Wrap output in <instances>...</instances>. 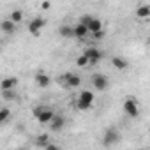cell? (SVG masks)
Instances as JSON below:
<instances>
[{
  "instance_id": "cell-1",
  "label": "cell",
  "mask_w": 150,
  "mask_h": 150,
  "mask_svg": "<svg viewBox=\"0 0 150 150\" xmlns=\"http://www.w3.org/2000/svg\"><path fill=\"white\" fill-rule=\"evenodd\" d=\"M55 111L50 110V108H42V106H37L34 108V117L41 122V124H51V120L55 118Z\"/></svg>"
},
{
  "instance_id": "cell-2",
  "label": "cell",
  "mask_w": 150,
  "mask_h": 150,
  "mask_svg": "<svg viewBox=\"0 0 150 150\" xmlns=\"http://www.w3.org/2000/svg\"><path fill=\"white\" fill-rule=\"evenodd\" d=\"M94 99H96L94 92H90V90H83V92L80 94V97H78V110H81V111L90 110L92 104H94Z\"/></svg>"
},
{
  "instance_id": "cell-3",
  "label": "cell",
  "mask_w": 150,
  "mask_h": 150,
  "mask_svg": "<svg viewBox=\"0 0 150 150\" xmlns=\"http://www.w3.org/2000/svg\"><path fill=\"white\" fill-rule=\"evenodd\" d=\"M118 141H120V132H118V129H117V127H108L106 132H104V136H103V145H104V146H113V145H117Z\"/></svg>"
},
{
  "instance_id": "cell-4",
  "label": "cell",
  "mask_w": 150,
  "mask_h": 150,
  "mask_svg": "<svg viewBox=\"0 0 150 150\" xmlns=\"http://www.w3.org/2000/svg\"><path fill=\"white\" fill-rule=\"evenodd\" d=\"M124 111L131 117V118H136L139 115V108H138V103L134 97H127L124 101Z\"/></svg>"
},
{
  "instance_id": "cell-5",
  "label": "cell",
  "mask_w": 150,
  "mask_h": 150,
  "mask_svg": "<svg viewBox=\"0 0 150 150\" xmlns=\"http://www.w3.org/2000/svg\"><path fill=\"white\" fill-rule=\"evenodd\" d=\"M44 25H46V20H44V18H34V20L28 23V32H30L34 37H37V35L41 34V30L44 28Z\"/></svg>"
},
{
  "instance_id": "cell-6",
  "label": "cell",
  "mask_w": 150,
  "mask_h": 150,
  "mask_svg": "<svg viewBox=\"0 0 150 150\" xmlns=\"http://www.w3.org/2000/svg\"><path fill=\"white\" fill-rule=\"evenodd\" d=\"M92 85H94V88L96 90H99V92H103V90H106L108 88V78L104 76V74H94V76H92Z\"/></svg>"
},
{
  "instance_id": "cell-7",
  "label": "cell",
  "mask_w": 150,
  "mask_h": 150,
  "mask_svg": "<svg viewBox=\"0 0 150 150\" xmlns=\"http://www.w3.org/2000/svg\"><path fill=\"white\" fill-rule=\"evenodd\" d=\"M64 83H65L64 87H67V88H76V87L81 85V78L74 72H67L64 76Z\"/></svg>"
},
{
  "instance_id": "cell-8",
  "label": "cell",
  "mask_w": 150,
  "mask_h": 150,
  "mask_svg": "<svg viewBox=\"0 0 150 150\" xmlns=\"http://www.w3.org/2000/svg\"><path fill=\"white\" fill-rule=\"evenodd\" d=\"M83 55L88 58V62H90V64H97V62L103 58V51H101V50H97V48H94V46L87 48V50L83 51Z\"/></svg>"
},
{
  "instance_id": "cell-9",
  "label": "cell",
  "mask_w": 150,
  "mask_h": 150,
  "mask_svg": "<svg viewBox=\"0 0 150 150\" xmlns=\"http://www.w3.org/2000/svg\"><path fill=\"white\" fill-rule=\"evenodd\" d=\"M64 125H65V118L60 115V113H57L55 115V118L51 120V124H50V129L51 131H55V132H58V131H62L64 129Z\"/></svg>"
},
{
  "instance_id": "cell-10",
  "label": "cell",
  "mask_w": 150,
  "mask_h": 150,
  "mask_svg": "<svg viewBox=\"0 0 150 150\" xmlns=\"http://www.w3.org/2000/svg\"><path fill=\"white\" fill-rule=\"evenodd\" d=\"M18 85V78L16 76H11V78H4L2 83H0V87H2V92L6 90H14V87Z\"/></svg>"
},
{
  "instance_id": "cell-11",
  "label": "cell",
  "mask_w": 150,
  "mask_h": 150,
  "mask_svg": "<svg viewBox=\"0 0 150 150\" xmlns=\"http://www.w3.org/2000/svg\"><path fill=\"white\" fill-rule=\"evenodd\" d=\"M50 83H51V80H50L48 74H44V72H37L35 74V85L37 87L46 88V87H50Z\"/></svg>"
},
{
  "instance_id": "cell-12",
  "label": "cell",
  "mask_w": 150,
  "mask_h": 150,
  "mask_svg": "<svg viewBox=\"0 0 150 150\" xmlns=\"http://www.w3.org/2000/svg\"><path fill=\"white\" fill-rule=\"evenodd\" d=\"M0 28H2L4 34H13L16 30V23L13 20H4L2 23H0Z\"/></svg>"
},
{
  "instance_id": "cell-13",
  "label": "cell",
  "mask_w": 150,
  "mask_h": 150,
  "mask_svg": "<svg viewBox=\"0 0 150 150\" xmlns=\"http://www.w3.org/2000/svg\"><path fill=\"white\" fill-rule=\"evenodd\" d=\"M87 34H88V28H87L85 25L78 23L76 27H74V37H78V39H85V37H87Z\"/></svg>"
},
{
  "instance_id": "cell-14",
  "label": "cell",
  "mask_w": 150,
  "mask_h": 150,
  "mask_svg": "<svg viewBox=\"0 0 150 150\" xmlns=\"http://www.w3.org/2000/svg\"><path fill=\"white\" fill-rule=\"evenodd\" d=\"M111 64H113V67L115 69H118V71H124V69H127V60H124L122 57H113L111 58Z\"/></svg>"
},
{
  "instance_id": "cell-15",
  "label": "cell",
  "mask_w": 150,
  "mask_h": 150,
  "mask_svg": "<svg viewBox=\"0 0 150 150\" xmlns=\"http://www.w3.org/2000/svg\"><path fill=\"white\" fill-rule=\"evenodd\" d=\"M88 32H92V34L103 32V21H101L99 18H94V20H92V23L88 25Z\"/></svg>"
},
{
  "instance_id": "cell-16",
  "label": "cell",
  "mask_w": 150,
  "mask_h": 150,
  "mask_svg": "<svg viewBox=\"0 0 150 150\" xmlns=\"http://www.w3.org/2000/svg\"><path fill=\"white\" fill-rule=\"evenodd\" d=\"M58 34H60L62 37H67V39H71V37H74V27L62 25V27L58 28Z\"/></svg>"
},
{
  "instance_id": "cell-17",
  "label": "cell",
  "mask_w": 150,
  "mask_h": 150,
  "mask_svg": "<svg viewBox=\"0 0 150 150\" xmlns=\"http://www.w3.org/2000/svg\"><path fill=\"white\" fill-rule=\"evenodd\" d=\"M136 16L138 18H148L150 16V6H139L136 9Z\"/></svg>"
},
{
  "instance_id": "cell-18",
  "label": "cell",
  "mask_w": 150,
  "mask_h": 150,
  "mask_svg": "<svg viewBox=\"0 0 150 150\" xmlns=\"http://www.w3.org/2000/svg\"><path fill=\"white\" fill-rule=\"evenodd\" d=\"M35 145L46 148V146L50 145V136H48V134H41V136H37V138H35Z\"/></svg>"
},
{
  "instance_id": "cell-19",
  "label": "cell",
  "mask_w": 150,
  "mask_h": 150,
  "mask_svg": "<svg viewBox=\"0 0 150 150\" xmlns=\"http://www.w3.org/2000/svg\"><path fill=\"white\" fill-rule=\"evenodd\" d=\"M11 117V110L9 108H2L0 110V124H6Z\"/></svg>"
},
{
  "instance_id": "cell-20",
  "label": "cell",
  "mask_w": 150,
  "mask_h": 150,
  "mask_svg": "<svg viewBox=\"0 0 150 150\" xmlns=\"http://www.w3.org/2000/svg\"><path fill=\"white\" fill-rule=\"evenodd\" d=\"M9 20H13L14 23H20V21L23 20V13L16 9V11H13V13H11V18H9Z\"/></svg>"
},
{
  "instance_id": "cell-21",
  "label": "cell",
  "mask_w": 150,
  "mask_h": 150,
  "mask_svg": "<svg viewBox=\"0 0 150 150\" xmlns=\"http://www.w3.org/2000/svg\"><path fill=\"white\" fill-rule=\"evenodd\" d=\"M2 97H4L6 101H14V99H18V96H16L14 90H6V92H2Z\"/></svg>"
},
{
  "instance_id": "cell-22",
  "label": "cell",
  "mask_w": 150,
  "mask_h": 150,
  "mask_svg": "<svg viewBox=\"0 0 150 150\" xmlns=\"http://www.w3.org/2000/svg\"><path fill=\"white\" fill-rule=\"evenodd\" d=\"M88 64H90V62H88V58H87L85 55H81V57L76 58V65H78V67H87Z\"/></svg>"
},
{
  "instance_id": "cell-23",
  "label": "cell",
  "mask_w": 150,
  "mask_h": 150,
  "mask_svg": "<svg viewBox=\"0 0 150 150\" xmlns=\"http://www.w3.org/2000/svg\"><path fill=\"white\" fill-rule=\"evenodd\" d=\"M92 20H94V18H92L90 14H85V16H81V18H80V23H81V25H85V27L88 28V25L92 23Z\"/></svg>"
},
{
  "instance_id": "cell-24",
  "label": "cell",
  "mask_w": 150,
  "mask_h": 150,
  "mask_svg": "<svg viewBox=\"0 0 150 150\" xmlns=\"http://www.w3.org/2000/svg\"><path fill=\"white\" fill-rule=\"evenodd\" d=\"M50 7H51V4H50V2H42V4H41V9H42V11H48Z\"/></svg>"
},
{
  "instance_id": "cell-25",
  "label": "cell",
  "mask_w": 150,
  "mask_h": 150,
  "mask_svg": "<svg viewBox=\"0 0 150 150\" xmlns=\"http://www.w3.org/2000/svg\"><path fill=\"white\" fill-rule=\"evenodd\" d=\"M46 150H60V146H58V145H53V143H50V145L46 146Z\"/></svg>"
},
{
  "instance_id": "cell-26",
  "label": "cell",
  "mask_w": 150,
  "mask_h": 150,
  "mask_svg": "<svg viewBox=\"0 0 150 150\" xmlns=\"http://www.w3.org/2000/svg\"><path fill=\"white\" fill-rule=\"evenodd\" d=\"M92 35H94V37H96V39H101V37H103V35H104V32H97V34H92Z\"/></svg>"
},
{
  "instance_id": "cell-27",
  "label": "cell",
  "mask_w": 150,
  "mask_h": 150,
  "mask_svg": "<svg viewBox=\"0 0 150 150\" xmlns=\"http://www.w3.org/2000/svg\"><path fill=\"white\" fill-rule=\"evenodd\" d=\"M21 150H27V148H21Z\"/></svg>"
},
{
  "instance_id": "cell-28",
  "label": "cell",
  "mask_w": 150,
  "mask_h": 150,
  "mask_svg": "<svg viewBox=\"0 0 150 150\" xmlns=\"http://www.w3.org/2000/svg\"><path fill=\"white\" fill-rule=\"evenodd\" d=\"M143 150H145V148H143Z\"/></svg>"
}]
</instances>
